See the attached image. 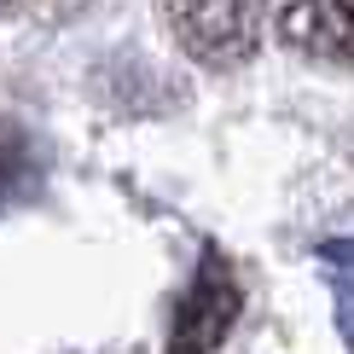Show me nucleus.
<instances>
[{
    "mask_svg": "<svg viewBox=\"0 0 354 354\" xmlns=\"http://www.w3.org/2000/svg\"><path fill=\"white\" fill-rule=\"evenodd\" d=\"M169 24L180 47L203 64H239L256 47V6L250 0H169Z\"/></svg>",
    "mask_w": 354,
    "mask_h": 354,
    "instance_id": "1",
    "label": "nucleus"
},
{
    "mask_svg": "<svg viewBox=\"0 0 354 354\" xmlns=\"http://www.w3.org/2000/svg\"><path fill=\"white\" fill-rule=\"evenodd\" d=\"M285 41L326 64H354V0H285L279 6Z\"/></svg>",
    "mask_w": 354,
    "mask_h": 354,
    "instance_id": "2",
    "label": "nucleus"
},
{
    "mask_svg": "<svg viewBox=\"0 0 354 354\" xmlns=\"http://www.w3.org/2000/svg\"><path fill=\"white\" fill-rule=\"evenodd\" d=\"M232 314H239V285H232L227 261H203L192 297L180 302V319H174V348H209L227 337Z\"/></svg>",
    "mask_w": 354,
    "mask_h": 354,
    "instance_id": "3",
    "label": "nucleus"
}]
</instances>
